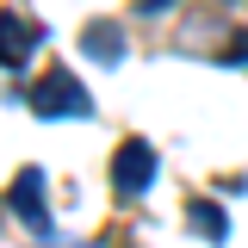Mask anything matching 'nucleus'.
<instances>
[{
    "label": "nucleus",
    "mask_w": 248,
    "mask_h": 248,
    "mask_svg": "<svg viewBox=\"0 0 248 248\" xmlns=\"http://www.w3.org/2000/svg\"><path fill=\"white\" fill-rule=\"evenodd\" d=\"M25 106L37 118H81V112H87V93H81V81H75L68 68H50V75L25 93Z\"/></svg>",
    "instance_id": "nucleus-1"
},
{
    "label": "nucleus",
    "mask_w": 248,
    "mask_h": 248,
    "mask_svg": "<svg viewBox=\"0 0 248 248\" xmlns=\"http://www.w3.org/2000/svg\"><path fill=\"white\" fill-rule=\"evenodd\" d=\"M112 180H118L124 199H137V192L155 180V149L143 143V137H130V143L118 149V161H112Z\"/></svg>",
    "instance_id": "nucleus-2"
},
{
    "label": "nucleus",
    "mask_w": 248,
    "mask_h": 248,
    "mask_svg": "<svg viewBox=\"0 0 248 248\" xmlns=\"http://www.w3.org/2000/svg\"><path fill=\"white\" fill-rule=\"evenodd\" d=\"M44 44V31L25 13H0V68H25V56Z\"/></svg>",
    "instance_id": "nucleus-3"
},
{
    "label": "nucleus",
    "mask_w": 248,
    "mask_h": 248,
    "mask_svg": "<svg viewBox=\"0 0 248 248\" xmlns=\"http://www.w3.org/2000/svg\"><path fill=\"white\" fill-rule=\"evenodd\" d=\"M13 211H19V223H25L31 236H50V211H44V174H37V168H25V174L13 180Z\"/></svg>",
    "instance_id": "nucleus-4"
},
{
    "label": "nucleus",
    "mask_w": 248,
    "mask_h": 248,
    "mask_svg": "<svg viewBox=\"0 0 248 248\" xmlns=\"http://www.w3.org/2000/svg\"><path fill=\"white\" fill-rule=\"evenodd\" d=\"M81 50L93 62H124V25H87L81 31Z\"/></svg>",
    "instance_id": "nucleus-5"
},
{
    "label": "nucleus",
    "mask_w": 248,
    "mask_h": 248,
    "mask_svg": "<svg viewBox=\"0 0 248 248\" xmlns=\"http://www.w3.org/2000/svg\"><path fill=\"white\" fill-rule=\"evenodd\" d=\"M186 217H192V230H199L205 242H223V230H230V217L217 211L211 199H192V205H186Z\"/></svg>",
    "instance_id": "nucleus-6"
}]
</instances>
